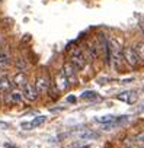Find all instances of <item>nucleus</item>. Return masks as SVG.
<instances>
[{"instance_id":"obj_1","label":"nucleus","mask_w":144,"mask_h":148,"mask_svg":"<svg viewBox=\"0 0 144 148\" xmlns=\"http://www.w3.org/2000/svg\"><path fill=\"white\" fill-rule=\"evenodd\" d=\"M70 64L73 65L76 70H82L86 65V57L83 55L80 48L70 49Z\"/></svg>"},{"instance_id":"obj_2","label":"nucleus","mask_w":144,"mask_h":148,"mask_svg":"<svg viewBox=\"0 0 144 148\" xmlns=\"http://www.w3.org/2000/svg\"><path fill=\"white\" fill-rule=\"evenodd\" d=\"M35 90L38 95H45L50 92V87H51V83H50V77L45 76V74H39L35 79V84H34Z\"/></svg>"},{"instance_id":"obj_3","label":"nucleus","mask_w":144,"mask_h":148,"mask_svg":"<svg viewBox=\"0 0 144 148\" xmlns=\"http://www.w3.org/2000/svg\"><path fill=\"white\" fill-rule=\"evenodd\" d=\"M122 60L130 65V67H137L138 65V62H140V58H138V55L135 54V51H134V48H130V47H125L124 49H122Z\"/></svg>"},{"instance_id":"obj_4","label":"nucleus","mask_w":144,"mask_h":148,"mask_svg":"<svg viewBox=\"0 0 144 148\" xmlns=\"http://www.w3.org/2000/svg\"><path fill=\"white\" fill-rule=\"evenodd\" d=\"M61 73H63V76L67 79L68 83H76V82H77V70L71 65L70 62H65V64L63 65Z\"/></svg>"},{"instance_id":"obj_5","label":"nucleus","mask_w":144,"mask_h":148,"mask_svg":"<svg viewBox=\"0 0 144 148\" xmlns=\"http://www.w3.org/2000/svg\"><path fill=\"white\" fill-rule=\"evenodd\" d=\"M22 96L25 99H28L29 102H34V100L38 99V93H37V90H35V87H34L32 83H26L22 87Z\"/></svg>"},{"instance_id":"obj_6","label":"nucleus","mask_w":144,"mask_h":148,"mask_svg":"<svg viewBox=\"0 0 144 148\" xmlns=\"http://www.w3.org/2000/svg\"><path fill=\"white\" fill-rule=\"evenodd\" d=\"M45 121H47V116L39 115V116L34 118V121H31V122H22V123H21V128H22V129H25V131H31V129H34V128H37V126L42 125Z\"/></svg>"},{"instance_id":"obj_7","label":"nucleus","mask_w":144,"mask_h":148,"mask_svg":"<svg viewBox=\"0 0 144 148\" xmlns=\"http://www.w3.org/2000/svg\"><path fill=\"white\" fill-rule=\"evenodd\" d=\"M116 99L121 100V102H125V103H128V105H132V103L137 102V92H134V90L122 92V93H119V95L116 96Z\"/></svg>"},{"instance_id":"obj_8","label":"nucleus","mask_w":144,"mask_h":148,"mask_svg":"<svg viewBox=\"0 0 144 148\" xmlns=\"http://www.w3.org/2000/svg\"><path fill=\"white\" fill-rule=\"evenodd\" d=\"M54 87L58 90V92H64L68 89V82L67 79L63 76V73H57V76H55V83H54Z\"/></svg>"},{"instance_id":"obj_9","label":"nucleus","mask_w":144,"mask_h":148,"mask_svg":"<svg viewBox=\"0 0 144 148\" xmlns=\"http://www.w3.org/2000/svg\"><path fill=\"white\" fill-rule=\"evenodd\" d=\"M12 83H13L16 87H23V86L28 83V79H26V76H25V73L19 71L18 74H15V77H13Z\"/></svg>"},{"instance_id":"obj_10","label":"nucleus","mask_w":144,"mask_h":148,"mask_svg":"<svg viewBox=\"0 0 144 148\" xmlns=\"http://www.w3.org/2000/svg\"><path fill=\"white\" fill-rule=\"evenodd\" d=\"M10 87H12V82H10V79L6 77V76H3L2 79H0V93L5 95V93L10 92Z\"/></svg>"},{"instance_id":"obj_11","label":"nucleus","mask_w":144,"mask_h":148,"mask_svg":"<svg viewBox=\"0 0 144 148\" xmlns=\"http://www.w3.org/2000/svg\"><path fill=\"white\" fill-rule=\"evenodd\" d=\"M10 64V55L6 51H0V68H5Z\"/></svg>"},{"instance_id":"obj_12","label":"nucleus","mask_w":144,"mask_h":148,"mask_svg":"<svg viewBox=\"0 0 144 148\" xmlns=\"http://www.w3.org/2000/svg\"><path fill=\"white\" fill-rule=\"evenodd\" d=\"M86 49H88L89 57H90L92 60H96V58H98V48H96V45H95V44L88 42V44H86Z\"/></svg>"},{"instance_id":"obj_13","label":"nucleus","mask_w":144,"mask_h":148,"mask_svg":"<svg viewBox=\"0 0 144 148\" xmlns=\"http://www.w3.org/2000/svg\"><path fill=\"white\" fill-rule=\"evenodd\" d=\"M114 119H115V116H114V115H103V116H99V118H96V122L106 125V123H111Z\"/></svg>"},{"instance_id":"obj_14","label":"nucleus","mask_w":144,"mask_h":148,"mask_svg":"<svg viewBox=\"0 0 144 148\" xmlns=\"http://www.w3.org/2000/svg\"><path fill=\"white\" fill-rule=\"evenodd\" d=\"M80 138L82 139H96V138H99V134L92 132V131H86V132L80 134Z\"/></svg>"},{"instance_id":"obj_15","label":"nucleus","mask_w":144,"mask_h":148,"mask_svg":"<svg viewBox=\"0 0 144 148\" xmlns=\"http://www.w3.org/2000/svg\"><path fill=\"white\" fill-rule=\"evenodd\" d=\"M26 67H28V64H26V61L23 60V58H18L16 60V68L19 70V71H25L26 70Z\"/></svg>"},{"instance_id":"obj_16","label":"nucleus","mask_w":144,"mask_h":148,"mask_svg":"<svg viewBox=\"0 0 144 148\" xmlns=\"http://www.w3.org/2000/svg\"><path fill=\"white\" fill-rule=\"evenodd\" d=\"M96 96H98V93L93 92V90H86V92H83V93L80 95L82 99H95Z\"/></svg>"},{"instance_id":"obj_17","label":"nucleus","mask_w":144,"mask_h":148,"mask_svg":"<svg viewBox=\"0 0 144 148\" xmlns=\"http://www.w3.org/2000/svg\"><path fill=\"white\" fill-rule=\"evenodd\" d=\"M135 54L138 55V58L140 60H143V57H144V52H143V42H138L137 45H135Z\"/></svg>"},{"instance_id":"obj_18","label":"nucleus","mask_w":144,"mask_h":148,"mask_svg":"<svg viewBox=\"0 0 144 148\" xmlns=\"http://www.w3.org/2000/svg\"><path fill=\"white\" fill-rule=\"evenodd\" d=\"M67 100H68L70 103H74V102H76V97H74V96H70V97H67Z\"/></svg>"},{"instance_id":"obj_19","label":"nucleus","mask_w":144,"mask_h":148,"mask_svg":"<svg viewBox=\"0 0 144 148\" xmlns=\"http://www.w3.org/2000/svg\"><path fill=\"white\" fill-rule=\"evenodd\" d=\"M5 147H6V148H18V147H15V145H10V144H5Z\"/></svg>"},{"instance_id":"obj_20","label":"nucleus","mask_w":144,"mask_h":148,"mask_svg":"<svg viewBox=\"0 0 144 148\" xmlns=\"http://www.w3.org/2000/svg\"><path fill=\"white\" fill-rule=\"evenodd\" d=\"M2 41H3V36H2V35H0V44H2Z\"/></svg>"},{"instance_id":"obj_21","label":"nucleus","mask_w":144,"mask_h":148,"mask_svg":"<svg viewBox=\"0 0 144 148\" xmlns=\"http://www.w3.org/2000/svg\"><path fill=\"white\" fill-rule=\"evenodd\" d=\"M0 79H2V77H0Z\"/></svg>"}]
</instances>
